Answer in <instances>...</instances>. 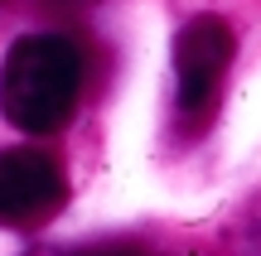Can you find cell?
Wrapping results in <instances>:
<instances>
[{
  "instance_id": "cell-1",
  "label": "cell",
  "mask_w": 261,
  "mask_h": 256,
  "mask_svg": "<svg viewBox=\"0 0 261 256\" xmlns=\"http://www.w3.org/2000/svg\"><path fill=\"white\" fill-rule=\"evenodd\" d=\"M83 77V48L68 34H24L0 63V111L24 135H54L73 121Z\"/></svg>"
},
{
  "instance_id": "cell-3",
  "label": "cell",
  "mask_w": 261,
  "mask_h": 256,
  "mask_svg": "<svg viewBox=\"0 0 261 256\" xmlns=\"http://www.w3.org/2000/svg\"><path fill=\"white\" fill-rule=\"evenodd\" d=\"M68 203V174L48 150H0V227H44Z\"/></svg>"
},
{
  "instance_id": "cell-2",
  "label": "cell",
  "mask_w": 261,
  "mask_h": 256,
  "mask_svg": "<svg viewBox=\"0 0 261 256\" xmlns=\"http://www.w3.org/2000/svg\"><path fill=\"white\" fill-rule=\"evenodd\" d=\"M232 53L237 39L223 15H194L174 34V106H179V126L189 135L208 131V121L218 116V97H223Z\"/></svg>"
},
{
  "instance_id": "cell-5",
  "label": "cell",
  "mask_w": 261,
  "mask_h": 256,
  "mask_svg": "<svg viewBox=\"0 0 261 256\" xmlns=\"http://www.w3.org/2000/svg\"><path fill=\"white\" fill-rule=\"evenodd\" d=\"M68 256H140V251L121 247V242H107V247H83V251H68Z\"/></svg>"
},
{
  "instance_id": "cell-4",
  "label": "cell",
  "mask_w": 261,
  "mask_h": 256,
  "mask_svg": "<svg viewBox=\"0 0 261 256\" xmlns=\"http://www.w3.org/2000/svg\"><path fill=\"white\" fill-rule=\"evenodd\" d=\"M92 5H102V0H39V10L54 19H73V15H87Z\"/></svg>"
}]
</instances>
